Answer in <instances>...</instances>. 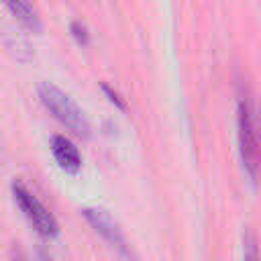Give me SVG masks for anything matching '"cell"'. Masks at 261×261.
Listing matches in <instances>:
<instances>
[{"label":"cell","instance_id":"obj_1","mask_svg":"<svg viewBox=\"0 0 261 261\" xmlns=\"http://www.w3.org/2000/svg\"><path fill=\"white\" fill-rule=\"evenodd\" d=\"M237 139L243 169L251 177V181H257V175L261 171V141L255 104L249 100V96H239L237 102Z\"/></svg>","mask_w":261,"mask_h":261},{"label":"cell","instance_id":"obj_2","mask_svg":"<svg viewBox=\"0 0 261 261\" xmlns=\"http://www.w3.org/2000/svg\"><path fill=\"white\" fill-rule=\"evenodd\" d=\"M37 94H39L41 104L55 116V120H59L75 137L88 139L92 135L90 120L86 118V114L82 112V108L61 88H57L51 82H41L39 88H37Z\"/></svg>","mask_w":261,"mask_h":261},{"label":"cell","instance_id":"obj_3","mask_svg":"<svg viewBox=\"0 0 261 261\" xmlns=\"http://www.w3.org/2000/svg\"><path fill=\"white\" fill-rule=\"evenodd\" d=\"M12 196H14L16 206L20 208L24 218L29 220V224L37 230V234H41L43 239H55L59 234L57 218L49 212V208L22 181H14L12 184Z\"/></svg>","mask_w":261,"mask_h":261},{"label":"cell","instance_id":"obj_4","mask_svg":"<svg viewBox=\"0 0 261 261\" xmlns=\"http://www.w3.org/2000/svg\"><path fill=\"white\" fill-rule=\"evenodd\" d=\"M82 216L88 220V224L112 247L116 249L122 257H135V253L130 251V245L120 228V224L116 222V218L106 210V208H100V206H92V208H84L82 210Z\"/></svg>","mask_w":261,"mask_h":261},{"label":"cell","instance_id":"obj_5","mask_svg":"<svg viewBox=\"0 0 261 261\" xmlns=\"http://www.w3.org/2000/svg\"><path fill=\"white\" fill-rule=\"evenodd\" d=\"M51 153L63 171L77 173L82 169V155H80L77 147L65 135H53L51 137Z\"/></svg>","mask_w":261,"mask_h":261},{"label":"cell","instance_id":"obj_6","mask_svg":"<svg viewBox=\"0 0 261 261\" xmlns=\"http://www.w3.org/2000/svg\"><path fill=\"white\" fill-rule=\"evenodd\" d=\"M4 4L20 20V24H24L33 33H41V29H43L41 16H39L37 8L31 4V0H4Z\"/></svg>","mask_w":261,"mask_h":261},{"label":"cell","instance_id":"obj_7","mask_svg":"<svg viewBox=\"0 0 261 261\" xmlns=\"http://www.w3.org/2000/svg\"><path fill=\"white\" fill-rule=\"evenodd\" d=\"M69 33H71V37L75 39L77 45H82V47H88L90 45V29L82 20H73L69 24Z\"/></svg>","mask_w":261,"mask_h":261},{"label":"cell","instance_id":"obj_8","mask_svg":"<svg viewBox=\"0 0 261 261\" xmlns=\"http://www.w3.org/2000/svg\"><path fill=\"white\" fill-rule=\"evenodd\" d=\"M243 243H245V257H247V259H255V257H259L257 237H255L251 230H245V234H243Z\"/></svg>","mask_w":261,"mask_h":261},{"label":"cell","instance_id":"obj_9","mask_svg":"<svg viewBox=\"0 0 261 261\" xmlns=\"http://www.w3.org/2000/svg\"><path fill=\"white\" fill-rule=\"evenodd\" d=\"M100 88H102V92L106 94V98H108V102H110V104H114L118 110H126V102H124V98H122L116 90H112L108 84H102Z\"/></svg>","mask_w":261,"mask_h":261},{"label":"cell","instance_id":"obj_10","mask_svg":"<svg viewBox=\"0 0 261 261\" xmlns=\"http://www.w3.org/2000/svg\"><path fill=\"white\" fill-rule=\"evenodd\" d=\"M255 116H257V128H259V141H261V108L255 106Z\"/></svg>","mask_w":261,"mask_h":261}]
</instances>
